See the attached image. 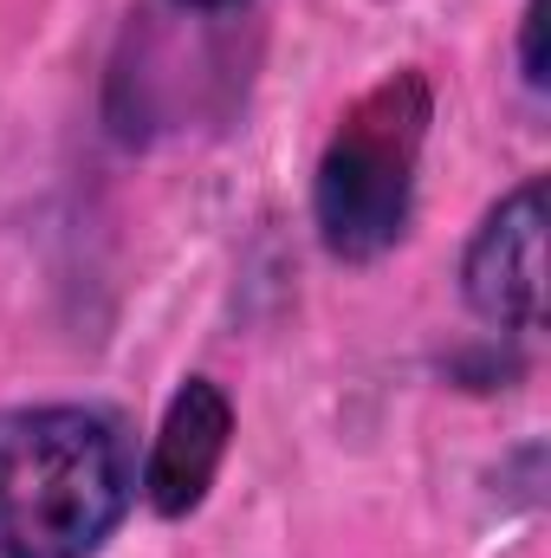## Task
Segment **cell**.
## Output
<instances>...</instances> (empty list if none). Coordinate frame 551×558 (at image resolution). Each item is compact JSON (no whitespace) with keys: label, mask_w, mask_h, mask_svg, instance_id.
I'll return each mask as SVG.
<instances>
[{"label":"cell","mask_w":551,"mask_h":558,"mask_svg":"<svg viewBox=\"0 0 551 558\" xmlns=\"http://www.w3.org/2000/svg\"><path fill=\"white\" fill-rule=\"evenodd\" d=\"M137 507V435L105 403L0 410V558H98Z\"/></svg>","instance_id":"6da1fadb"},{"label":"cell","mask_w":551,"mask_h":558,"mask_svg":"<svg viewBox=\"0 0 551 558\" xmlns=\"http://www.w3.org/2000/svg\"><path fill=\"white\" fill-rule=\"evenodd\" d=\"M519 78L532 92H546V0L519 7Z\"/></svg>","instance_id":"5b68a950"},{"label":"cell","mask_w":551,"mask_h":558,"mask_svg":"<svg viewBox=\"0 0 551 558\" xmlns=\"http://www.w3.org/2000/svg\"><path fill=\"white\" fill-rule=\"evenodd\" d=\"M461 299L493 331H539L546 318V175H526L480 215L461 254Z\"/></svg>","instance_id":"3957f363"},{"label":"cell","mask_w":551,"mask_h":558,"mask_svg":"<svg viewBox=\"0 0 551 558\" xmlns=\"http://www.w3.org/2000/svg\"><path fill=\"white\" fill-rule=\"evenodd\" d=\"M428 124H434V85L421 65L383 72L331 124L318 169H311V221L338 260L351 267L383 260L409 234Z\"/></svg>","instance_id":"7a4b0ae2"},{"label":"cell","mask_w":551,"mask_h":558,"mask_svg":"<svg viewBox=\"0 0 551 558\" xmlns=\"http://www.w3.org/2000/svg\"><path fill=\"white\" fill-rule=\"evenodd\" d=\"M182 13H234V7H247V0H175Z\"/></svg>","instance_id":"8992f818"},{"label":"cell","mask_w":551,"mask_h":558,"mask_svg":"<svg viewBox=\"0 0 551 558\" xmlns=\"http://www.w3.org/2000/svg\"><path fill=\"white\" fill-rule=\"evenodd\" d=\"M234 448V403L215 377H188L169 410L149 435V454H143L137 494L149 500L156 520H188L215 481H221V461Z\"/></svg>","instance_id":"277c9868"}]
</instances>
